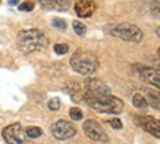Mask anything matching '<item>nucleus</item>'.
Listing matches in <instances>:
<instances>
[{
    "instance_id": "1",
    "label": "nucleus",
    "mask_w": 160,
    "mask_h": 144,
    "mask_svg": "<svg viewBox=\"0 0 160 144\" xmlns=\"http://www.w3.org/2000/svg\"><path fill=\"white\" fill-rule=\"evenodd\" d=\"M84 100L88 106H91L94 111L100 112V113H112V115H118L123 112V101L119 97L113 96V94H90L85 93L84 94Z\"/></svg>"
},
{
    "instance_id": "2",
    "label": "nucleus",
    "mask_w": 160,
    "mask_h": 144,
    "mask_svg": "<svg viewBox=\"0 0 160 144\" xmlns=\"http://www.w3.org/2000/svg\"><path fill=\"white\" fill-rule=\"evenodd\" d=\"M18 47L22 53H34L38 50H43L47 46V39L44 35L43 31L37 28L31 29H22L18 33Z\"/></svg>"
},
{
    "instance_id": "3",
    "label": "nucleus",
    "mask_w": 160,
    "mask_h": 144,
    "mask_svg": "<svg viewBox=\"0 0 160 144\" xmlns=\"http://www.w3.org/2000/svg\"><path fill=\"white\" fill-rule=\"evenodd\" d=\"M71 66L73 71L81 74V75H91L92 72L97 71L98 60L94 53L79 49L71 58Z\"/></svg>"
},
{
    "instance_id": "4",
    "label": "nucleus",
    "mask_w": 160,
    "mask_h": 144,
    "mask_svg": "<svg viewBox=\"0 0 160 144\" xmlns=\"http://www.w3.org/2000/svg\"><path fill=\"white\" fill-rule=\"evenodd\" d=\"M110 34L116 39H121L123 41H131V43H140L144 34L140 27L134 24H118L110 29Z\"/></svg>"
},
{
    "instance_id": "5",
    "label": "nucleus",
    "mask_w": 160,
    "mask_h": 144,
    "mask_svg": "<svg viewBox=\"0 0 160 144\" xmlns=\"http://www.w3.org/2000/svg\"><path fill=\"white\" fill-rule=\"evenodd\" d=\"M2 137L8 144H28L25 138V131L22 130L21 124H10L2 131Z\"/></svg>"
},
{
    "instance_id": "6",
    "label": "nucleus",
    "mask_w": 160,
    "mask_h": 144,
    "mask_svg": "<svg viewBox=\"0 0 160 144\" xmlns=\"http://www.w3.org/2000/svg\"><path fill=\"white\" fill-rule=\"evenodd\" d=\"M52 135H53L56 140H69L77 135V128L72 122L69 121H56L53 125H52Z\"/></svg>"
},
{
    "instance_id": "7",
    "label": "nucleus",
    "mask_w": 160,
    "mask_h": 144,
    "mask_svg": "<svg viewBox=\"0 0 160 144\" xmlns=\"http://www.w3.org/2000/svg\"><path fill=\"white\" fill-rule=\"evenodd\" d=\"M82 130L85 132V135L88 138H91L92 141H98V143H107L109 141V137L102 128V125L96 122V121L92 119L85 121L82 125Z\"/></svg>"
},
{
    "instance_id": "8",
    "label": "nucleus",
    "mask_w": 160,
    "mask_h": 144,
    "mask_svg": "<svg viewBox=\"0 0 160 144\" xmlns=\"http://www.w3.org/2000/svg\"><path fill=\"white\" fill-rule=\"evenodd\" d=\"M137 125L147 131L156 138H160V119H156L153 116H137L135 118Z\"/></svg>"
},
{
    "instance_id": "9",
    "label": "nucleus",
    "mask_w": 160,
    "mask_h": 144,
    "mask_svg": "<svg viewBox=\"0 0 160 144\" xmlns=\"http://www.w3.org/2000/svg\"><path fill=\"white\" fill-rule=\"evenodd\" d=\"M140 77L141 80L150 85L156 87L160 90V71L159 69H154V68H146L141 66L140 68Z\"/></svg>"
},
{
    "instance_id": "10",
    "label": "nucleus",
    "mask_w": 160,
    "mask_h": 144,
    "mask_svg": "<svg viewBox=\"0 0 160 144\" xmlns=\"http://www.w3.org/2000/svg\"><path fill=\"white\" fill-rule=\"evenodd\" d=\"M73 9L79 18H90L96 12V2L94 0H77Z\"/></svg>"
},
{
    "instance_id": "11",
    "label": "nucleus",
    "mask_w": 160,
    "mask_h": 144,
    "mask_svg": "<svg viewBox=\"0 0 160 144\" xmlns=\"http://www.w3.org/2000/svg\"><path fill=\"white\" fill-rule=\"evenodd\" d=\"M84 85H85V93H90V94H110L109 85L96 78L87 80L84 82Z\"/></svg>"
},
{
    "instance_id": "12",
    "label": "nucleus",
    "mask_w": 160,
    "mask_h": 144,
    "mask_svg": "<svg viewBox=\"0 0 160 144\" xmlns=\"http://www.w3.org/2000/svg\"><path fill=\"white\" fill-rule=\"evenodd\" d=\"M41 8L46 10H68L69 0H38Z\"/></svg>"
},
{
    "instance_id": "13",
    "label": "nucleus",
    "mask_w": 160,
    "mask_h": 144,
    "mask_svg": "<svg viewBox=\"0 0 160 144\" xmlns=\"http://www.w3.org/2000/svg\"><path fill=\"white\" fill-rule=\"evenodd\" d=\"M146 100L147 105L151 106L156 111H160V93L157 90H146Z\"/></svg>"
},
{
    "instance_id": "14",
    "label": "nucleus",
    "mask_w": 160,
    "mask_h": 144,
    "mask_svg": "<svg viewBox=\"0 0 160 144\" xmlns=\"http://www.w3.org/2000/svg\"><path fill=\"white\" fill-rule=\"evenodd\" d=\"M132 105L135 106V107H138V109H141V111H144V109L148 107L146 97L142 96V94H140V93H135V94L132 96Z\"/></svg>"
},
{
    "instance_id": "15",
    "label": "nucleus",
    "mask_w": 160,
    "mask_h": 144,
    "mask_svg": "<svg viewBox=\"0 0 160 144\" xmlns=\"http://www.w3.org/2000/svg\"><path fill=\"white\" fill-rule=\"evenodd\" d=\"M25 135L28 137V138H38L43 135V130L40 128V126H28L27 130H25Z\"/></svg>"
},
{
    "instance_id": "16",
    "label": "nucleus",
    "mask_w": 160,
    "mask_h": 144,
    "mask_svg": "<svg viewBox=\"0 0 160 144\" xmlns=\"http://www.w3.org/2000/svg\"><path fill=\"white\" fill-rule=\"evenodd\" d=\"M52 25H53L56 29H60V31H65V29L68 28L66 21L62 19V18H53V19H52Z\"/></svg>"
},
{
    "instance_id": "17",
    "label": "nucleus",
    "mask_w": 160,
    "mask_h": 144,
    "mask_svg": "<svg viewBox=\"0 0 160 144\" xmlns=\"http://www.w3.org/2000/svg\"><path fill=\"white\" fill-rule=\"evenodd\" d=\"M72 27H73V31H75L78 35H84V34H85V31H87V27H85L81 21H73Z\"/></svg>"
},
{
    "instance_id": "18",
    "label": "nucleus",
    "mask_w": 160,
    "mask_h": 144,
    "mask_svg": "<svg viewBox=\"0 0 160 144\" xmlns=\"http://www.w3.org/2000/svg\"><path fill=\"white\" fill-rule=\"evenodd\" d=\"M60 106H62V103H60V99L59 97H53V99H50L49 103H47V107H49L50 111H59L60 109Z\"/></svg>"
},
{
    "instance_id": "19",
    "label": "nucleus",
    "mask_w": 160,
    "mask_h": 144,
    "mask_svg": "<svg viewBox=\"0 0 160 144\" xmlns=\"http://www.w3.org/2000/svg\"><path fill=\"white\" fill-rule=\"evenodd\" d=\"M69 116H71V119H73V121H81L82 119V111H81L79 107H71Z\"/></svg>"
},
{
    "instance_id": "20",
    "label": "nucleus",
    "mask_w": 160,
    "mask_h": 144,
    "mask_svg": "<svg viewBox=\"0 0 160 144\" xmlns=\"http://www.w3.org/2000/svg\"><path fill=\"white\" fill-rule=\"evenodd\" d=\"M53 50L56 54H66V53L69 52V46L68 44H63V43H58V44H54Z\"/></svg>"
},
{
    "instance_id": "21",
    "label": "nucleus",
    "mask_w": 160,
    "mask_h": 144,
    "mask_svg": "<svg viewBox=\"0 0 160 144\" xmlns=\"http://www.w3.org/2000/svg\"><path fill=\"white\" fill-rule=\"evenodd\" d=\"M150 12L154 18H160V0H154L150 6Z\"/></svg>"
},
{
    "instance_id": "22",
    "label": "nucleus",
    "mask_w": 160,
    "mask_h": 144,
    "mask_svg": "<svg viewBox=\"0 0 160 144\" xmlns=\"http://www.w3.org/2000/svg\"><path fill=\"white\" fill-rule=\"evenodd\" d=\"M34 2H24V3H21L18 8H19V10H22V12H31V10L34 9Z\"/></svg>"
},
{
    "instance_id": "23",
    "label": "nucleus",
    "mask_w": 160,
    "mask_h": 144,
    "mask_svg": "<svg viewBox=\"0 0 160 144\" xmlns=\"http://www.w3.org/2000/svg\"><path fill=\"white\" fill-rule=\"evenodd\" d=\"M109 124L112 125V128H115V130H121L122 126V122H121V119H118V118H113V119H110L109 121Z\"/></svg>"
},
{
    "instance_id": "24",
    "label": "nucleus",
    "mask_w": 160,
    "mask_h": 144,
    "mask_svg": "<svg viewBox=\"0 0 160 144\" xmlns=\"http://www.w3.org/2000/svg\"><path fill=\"white\" fill-rule=\"evenodd\" d=\"M9 2V5H12V6H15V5H18L19 3V0H8Z\"/></svg>"
},
{
    "instance_id": "25",
    "label": "nucleus",
    "mask_w": 160,
    "mask_h": 144,
    "mask_svg": "<svg viewBox=\"0 0 160 144\" xmlns=\"http://www.w3.org/2000/svg\"><path fill=\"white\" fill-rule=\"evenodd\" d=\"M156 35H157V37L160 39V25L157 27V28H156Z\"/></svg>"
},
{
    "instance_id": "26",
    "label": "nucleus",
    "mask_w": 160,
    "mask_h": 144,
    "mask_svg": "<svg viewBox=\"0 0 160 144\" xmlns=\"http://www.w3.org/2000/svg\"><path fill=\"white\" fill-rule=\"evenodd\" d=\"M157 54H159V58H160V47H159V50H157Z\"/></svg>"
},
{
    "instance_id": "27",
    "label": "nucleus",
    "mask_w": 160,
    "mask_h": 144,
    "mask_svg": "<svg viewBox=\"0 0 160 144\" xmlns=\"http://www.w3.org/2000/svg\"><path fill=\"white\" fill-rule=\"evenodd\" d=\"M0 5H2V0H0Z\"/></svg>"
}]
</instances>
